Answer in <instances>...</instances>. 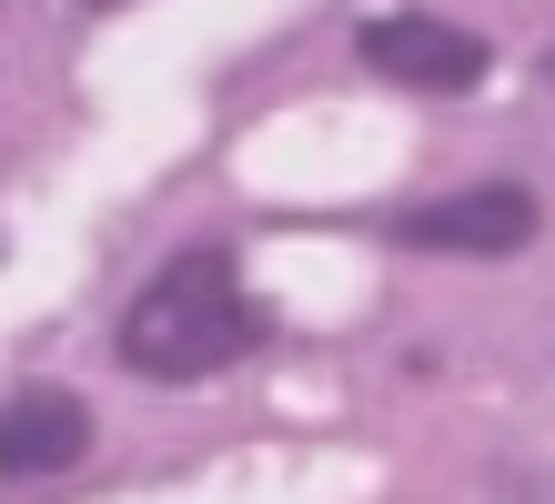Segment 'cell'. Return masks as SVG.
<instances>
[{"label":"cell","mask_w":555,"mask_h":504,"mask_svg":"<svg viewBox=\"0 0 555 504\" xmlns=\"http://www.w3.org/2000/svg\"><path fill=\"white\" fill-rule=\"evenodd\" d=\"M91 454V403L61 393V384H30L0 403V475H72V464Z\"/></svg>","instance_id":"cell-4"},{"label":"cell","mask_w":555,"mask_h":504,"mask_svg":"<svg viewBox=\"0 0 555 504\" xmlns=\"http://www.w3.org/2000/svg\"><path fill=\"white\" fill-rule=\"evenodd\" d=\"M545 232V202L526 182H475V192H435V202H404L395 212V243L414 253H465V262H505Z\"/></svg>","instance_id":"cell-2"},{"label":"cell","mask_w":555,"mask_h":504,"mask_svg":"<svg viewBox=\"0 0 555 504\" xmlns=\"http://www.w3.org/2000/svg\"><path fill=\"white\" fill-rule=\"evenodd\" d=\"M81 11H112V0H81Z\"/></svg>","instance_id":"cell-5"},{"label":"cell","mask_w":555,"mask_h":504,"mask_svg":"<svg viewBox=\"0 0 555 504\" xmlns=\"http://www.w3.org/2000/svg\"><path fill=\"white\" fill-rule=\"evenodd\" d=\"M253 333H263V313H253V293L243 273L222 253H182V262H162V273L132 293V313H121V363L152 384H203L222 374Z\"/></svg>","instance_id":"cell-1"},{"label":"cell","mask_w":555,"mask_h":504,"mask_svg":"<svg viewBox=\"0 0 555 504\" xmlns=\"http://www.w3.org/2000/svg\"><path fill=\"white\" fill-rule=\"evenodd\" d=\"M353 51H364V72L395 81V91H475L485 61H495L465 21H435V11H384V21L353 30Z\"/></svg>","instance_id":"cell-3"},{"label":"cell","mask_w":555,"mask_h":504,"mask_svg":"<svg viewBox=\"0 0 555 504\" xmlns=\"http://www.w3.org/2000/svg\"><path fill=\"white\" fill-rule=\"evenodd\" d=\"M545 81H555V51H545Z\"/></svg>","instance_id":"cell-6"}]
</instances>
